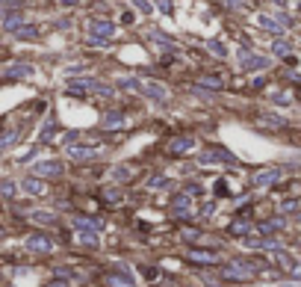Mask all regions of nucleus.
<instances>
[{
  "instance_id": "obj_6",
  "label": "nucleus",
  "mask_w": 301,
  "mask_h": 287,
  "mask_svg": "<svg viewBox=\"0 0 301 287\" xmlns=\"http://www.w3.org/2000/svg\"><path fill=\"white\" fill-rule=\"evenodd\" d=\"M189 145H192V142H189V139H177V142H174V145H171V151H186V148H189Z\"/></svg>"
},
{
  "instance_id": "obj_1",
  "label": "nucleus",
  "mask_w": 301,
  "mask_h": 287,
  "mask_svg": "<svg viewBox=\"0 0 301 287\" xmlns=\"http://www.w3.org/2000/svg\"><path fill=\"white\" fill-rule=\"evenodd\" d=\"M142 89H145V92H148V95H154V98H157V101H166V98H168V92H166V89H163V86H154V83H145V86H142Z\"/></svg>"
},
{
  "instance_id": "obj_5",
  "label": "nucleus",
  "mask_w": 301,
  "mask_h": 287,
  "mask_svg": "<svg viewBox=\"0 0 301 287\" xmlns=\"http://www.w3.org/2000/svg\"><path fill=\"white\" fill-rule=\"evenodd\" d=\"M189 258H192V261H201V264H210V261H213L210 252H189Z\"/></svg>"
},
{
  "instance_id": "obj_3",
  "label": "nucleus",
  "mask_w": 301,
  "mask_h": 287,
  "mask_svg": "<svg viewBox=\"0 0 301 287\" xmlns=\"http://www.w3.org/2000/svg\"><path fill=\"white\" fill-rule=\"evenodd\" d=\"M35 172H39V175H56L59 166L56 163H42V166H35Z\"/></svg>"
},
{
  "instance_id": "obj_4",
  "label": "nucleus",
  "mask_w": 301,
  "mask_h": 287,
  "mask_svg": "<svg viewBox=\"0 0 301 287\" xmlns=\"http://www.w3.org/2000/svg\"><path fill=\"white\" fill-rule=\"evenodd\" d=\"M68 154H71V157H92L95 148H68Z\"/></svg>"
},
{
  "instance_id": "obj_2",
  "label": "nucleus",
  "mask_w": 301,
  "mask_h": 287,
  "mask_svg": "<svg viewBox=\"0 0 301 287\" xmlns=\"http://www.w3.org/2000/svg\"><path fill=\"white\" fill-rule=\"evenodd\" d=\"M92 33H98V36H103V39H109V36H112V24H106V21H95V24H92Z\"/></svg>"
},
{
  "instance_id": "obj_7",
  "label": "nucleus",
  "mask_w": 301,
  "mask_h": 287,
  "mask_svg": "<svg viewBox=\"0 0 301 287\" xmlns=\"http://www.w3.org/2000/svg\"><path fill=\"white\" fill-rule=\"evenodd\" d=\"M24 187H27V190H33V193H42V190H45V187H42L39 181H27Z\"/></svg>"
}]
</instances>
